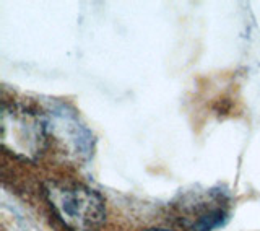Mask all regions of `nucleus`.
<instances>
[{
	"mask_svg": "<svg viewBox=\"0 0 260 231\" xmlns=\"http://www.w3.org/2000/svg\"><path fill=\"white\" fill-rule=\"evenodd\" d=\"M146 231H169V229H146Z\"/></svg>",
	"mask_w": 260,
	"mask_h": 231,
	"instance_id": "3",
	"label": "nucleus"
},
{
	"mask_svg": "<svg viewBox=\"0 0 260 231\" xmlns=\"http://www.w3.org/2000/svg\"><path fill=\"white\" fill-rule=\"evenodd\" d=\"M2 142L10 153L29 160L36 158L44 145V122L26 109H4Z\"/></svg>",
	"mask_w": 260,
	"mask_h": 231,
	"instance_id": "2",
	"label": "nucleus"
},
{
	"mask_svg": "<svg viewBox=\"0 0 260 231\" xmlns=\"http://www.w3.org/2000/svg\"><path fill=\"white\" fill-rule=\"evenodd\" d=\"M47 200L69 231H100L106 220L103 197L83 184L51 181Z\"/></svg>",
	"mask_w": 260,
	"mask_h": 231,
	"instance_id": "1",
	"label": "nucleus"
}]
</instances>
